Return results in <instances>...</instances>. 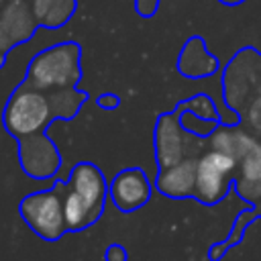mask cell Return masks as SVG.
I'll return each instance as SVG.
<instances>
[{"mask_svg": "<svg viewBox=\"0 0 261 261\" xmlns=\"http://www.w3.org/2000/svg\"><path fill=\"white\" fill-rule=\"evenodd\" d=\"M63 179H57L53 188L39 190L27 194L18 204V214L33 228L43 241H59L67 230L65 222V208H63V194H61Z\"/></svg>", "mask_w": 261, "mask_h": 261, "instance_id": "obj_4", "label": "cell"}, {"mask_svg": "<svg viewBox=\"0 0 261 261\" xmlns=\"http://www.w3.org/2000/svg\"><path fill=\"white\" fill-rule=\"evenodd\" d=\"M239 175V161L208 149L198 155V167H196V192L194 198L206 206L218 204L230 190Z\"/></svg>", "mask_w": 261, "mask_h": 261, "instance_id": "obj_5", "label": "cell"}, {"mask_svg": "<svg viewBox=\"0 0 261 261\" xmlns=\"http://www.w3.org/2000/svg\"><path fill=\"white\" fill-rule=\"evenodd\" d=\"M196 167H198V157L190 155L171 167L159 169L157 179H155L157 192L167 198H190V196L194 198Z\"/></svg>", "mask_w": 261, "mask_h": 261, "instance_id": "obj_9", "label": "cell"}, {"mask_svg": "<svg viewBox=\"0 0 261 261\" xmlns=\"http://www.w3.org/2000/svg\"><path fill=\"white\" fill-rule=\"evenodd\" d=\"M255 143H257V137L253 133L241 128L239 124H222L220 122L208 137L210 149L220 151L237 161H241Z\"/></svg>", "mask_w": 261, "mask_h": 261, "instance_id": "obj_11", "label": "cell"}, {"mask_svg": "<svg viewBox=\"0 0 261 261\" xmlns=\"http://www.w3.org/2000/svg\"><path fill=\"white\" fill-rule=\"evenodd\" d=\"M241 120L255 137H261V92L247 102V106L241 112Z\"/></svg>", "mask_w": 261, "mask_h": 261, "instance_id": "obj_16", "label": "cell"}, {"mask_svg": "<svg viewBox=\"0 0 261 261\" xmlns=\"http://www.w3.org/2000/svg\"><path fill=\"white\" fill-rule=\"evenodd\" d=\"M31 6L39 20V27L59 29L73 16L77 0H31Z\"/></svg>", "mask_w": 261, "mask_h": 261, "instance_id": "obj_12", "label": "cell"}, {"mask_svg": "<svg viewBox=\"0 0 261 261\" xmlns=\"http://www.w3.org/2000/svg\"><path fill=\"white\" fill-rule=\"evenodd\" d=\"M220 2H224V4H239V2H243V0H220Z\"/></svg>", "mask_w": 261, "mask_h": 261, "instance_id": "obj_21", "label": "cell"}, {"mask_svg": "<svg viewBox=\"0 0 261 261\" xmlns=\"http://www.w3.org/2000/svg\"><path fill=\"white\" fill-rule=\"evenodd\" d=\"M157 4H159V0H137L135 2V8H137V12L141 14V16H153L155 14V10H157Z\"/></svg>", "mask_w": 261, "mask_h": 261, "instance_id": "obj_20", "label": "cell"}, {"mask_svg": "<svg viewBox=\"0 0 261 261\" xmlns=\"http://www.w3.org/2000/svg\"><path fill=\"white\" fill-rule=\"evenodd\" d=\"M82 47L75 41L55 43L39 51L27 65L24 80L41 90H75L82 80Z\"/></svg>", "mask_w": 261, "mask_h": 261, "instance_id": "obj_3", "label": "cell"}, {"mask_svg": "<svg viewBox=\"0 0 261 261\" xmlns=\"http://www.w3.org/2000/svg\"><path fill=\"white\" fill-rule=\"evenodd\" d=\"M175 110L179 114L181 112H192V114H196V116H200L204 120H216V122L220 120V112H218L214 100L210 96H206V94H196V96L179 102L175 106Z\"/></svg>", "mask_w": 261, "mask_h": 261, "instance_id": "obj_14", "label": "cell"}, {"mask_svg": "<svg viewBox=\"0 0 261 261\" xmlns=\"http://www.w3.org/2000/svg\"><path fill=\"white\" fill-rule=\"evenodd\" d=\"M151 179L141 167L120 169L108 184V196L120 212H135L151 200Z\"/></svg>", "mask_w": 261, "mask_h": 261, "instance_id": "obj_7", "label": "cell"}, {"mask_svg": "<svg viewBox=\"0 0 261 261\" xmlns=\"http://www.w3.org/2000/svg\"><path fill=\"white\" fill-rule=\"evenodd\" d=\"M259 214H261L259 208H247V210H241V212L237 214V218H234V224H232L228 237H226L222 243H216V245L210 247V253H208V255H210V261H218L230 247H234L237 243H241L243 237H245V230L249 228V224H251Z\"/></svg>", "mask_w": 261, "mask_h": 261, "instance_id": "obj_13", "label": "cell"}, {"mask_svg": "<svg viewBox=\"0 0 261 261\" xmlns=\"http://www.w3.org/2000/svg\"><path fill=\"white\" fill-rule=\"evenodd\" d=\"M39 27L33 6L24 0H14L0 8V55L6 57L8 51L29 41Z\"/></svg>", "mask_w": 261, "mask_h": 261, "instance_id": "obj_8", "label": "cell"}, {"mask_svg": "<svg viewBox=\"0 0 261 261\" xmlns=\"http://www.w3.org/2000/svg\"><path fill=\"white\" fill-rule=\"evenodd\" d=\"M61 194L67 230H84L102 216L108 196V181L96 163L80 161L71 167L69 177L63 179Z\"/></svg>", "mask_w": 261, "mask_h": 261, "instance_id": "obj_2", "label": "cell"}, {"mask_svg": "<svg viewBox=\"0 0 261 261\" xmlns=\"http://www.w3.org/2000/svg\"><path fill=\"white\" fill-rule=\"evenodd\" d=\"M86 90L49 92L22 80L8 96L2 110V124L18 143V163L35 179L55 177L61 167L57 145L47 137V126L57 118H73L88 102Z\"/></svg>", "mask_w": 261, "mask_h": 261, "instance_id": "obj_1", "label": "cell"}, {"mask_svg": "<svg viewBox=\"0 0 261 261\" xmlns=\"http://www.w3.org/2000/svg\"><path fill=\"white\" fill-rule=\"evenodd\" d=\"M177 69L184 77H208L218 69V61L206 49L202 37H190L179 51Z\"/></svg>", "mask_w": 261, "mask_h": 261, "instance_id": "obj_10", "label": "cell"}, {"mask_svg": "<svg viewBox=\"0 0 261 261\" xmlns=\"http://www.w3.org/2000/svg\"><path fill=\"white\" fill-rule=\"evenodd\" d=\"M179 112L173 108L171 112L159 114L157 122H155V130H153V147H155V159H157V167L165 169L171 167L175 163H179L181 159L194 155L190 149L192 139H196V135H190L179 120Z\"/></svg>", "mask_w": 261, "mask_h": 261, "instance_id": "obj_6", "label": "cell"}, {"mask_svg": "<svg viewBox=\"0 0 261 261\" xmlns=\"http://www.w3.org/2000/svg\"><path fill=\"white\" fill-rule=\"evenodd\" d=\"M104 259H106V261H126V259H128V253H126V249H124L122 245L112 243V245L106 247Z\"/></svg>", "mask_w": 261, "mask_h": 261, "instance_id": "obj_18", "label": "cell"}, {"mask_svg": "<svg viewBox=\"0 0 261 261\" xmlns=\"http://www.w3.org/2000/svg\"><path fill=\"white\" fill-rule=\"evenodd\" d=\"M10 2H14V0H0V8L6 6V4H10Z\"/></svg>", "mask_w": 261, "mask_h": 261, "instance_id": "obj_22", "label": "cell"}, {"mask_svg": "<svg viewBox=\"0 0 261 261\" xmlns=\"http://www.w3.org/2000/svg\"><path fill=\"white\" fill-rule=\"evenodd\" d=\"M239 179L245 181H259L261 179V141L249 149V153L239 161Z\"/></svg>", "mask_w": 261, "mask_h": 261, "instance_id": "obj_15", "label": "cell"}, {"mask_svg": "<svg viewBox=\"0 0 261 261\" xmlns=\"http://www.w3.org/2000/svg\"><path fill=\"white\" fill-rule=\"evenodd\" d=\"M96 102H98V106L104 108V110H116V108L120 106V98H118L116 94H112V92L100 94V96L96 98Z\"/></svg>", "mask_w": 261, "mask_h": 261, "instance_id": "obj_19", "label": "cell"}, {"mask_svg": "<svg viewBox=\"0 0 261 261\" xmlns=\"http://www.w3.org/2000/svg\"><path fill=\"white\" fill-rule=\"evenodd\" d=\"M259 212H261V206H259Z\"/></svg>", "mask_w": 261, "mask_h": 261, "instance_id": "obj_24", "label": "cell"}, {"mask_svg": "<svg viewBox=\"0 0 261 261\" xmlns=\"http://www.w3.org/2000/svg\"><path fill=\"white\" fill-rule=\"evenodd\" d=\"M232 188L237 190V194L251 202V204H261V179L259 181H245V179H234Z\"/></svg>", "mask_w": 261, "mask_h": 261, "instance_id": "obj_17", "label": "cell"}, {"mask_svg": "<svg viewBox=\"0 0 261 261\" xmlns=\"http://www.w3.org/2000/svg\"><path fill=\"white\" fill-rule=\"evenodd\" d=\"M4 59H6V57H2V55H0V67H2V63H4Z\"/></svg>", "mask_w": 261, "mask_h": 261, "instance_id": "obj_23", "label": "cell"}]
</instances>
